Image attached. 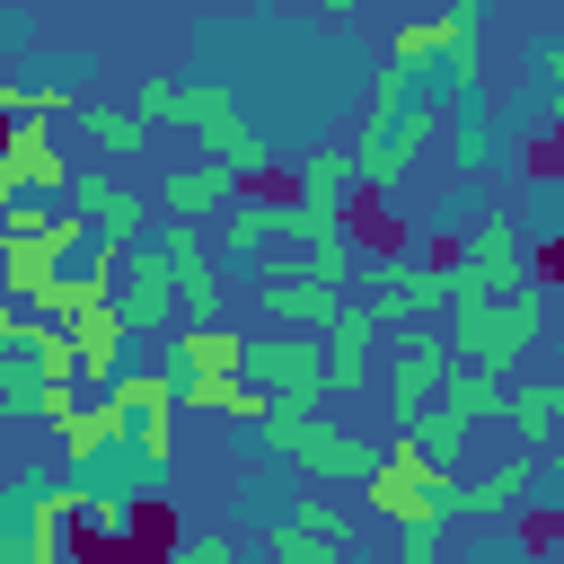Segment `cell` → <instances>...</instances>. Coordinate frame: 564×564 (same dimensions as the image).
Segmentation results:
<instances>
[{"mask_svg": "<svg viewBox=\"0 0 564 564\" xmlns=\"http://www.w3.org/2000/svg\"><path fill=\"white\" fill-rule=\"evenodd\" d=\"M132 115H141V123H185V132L203 141V159H212L220 176H238V185H256V176H273V167H282V159H273V141L238 115L229 79H150V88L132 97Z\"/></svg>", "mask_w": 564, "mask_h": 564, "instance_id": "6da1fadb", "label": "cell"}, {"mask_svg": "<svg viewBox=\"0 0 564 564\" xmlns=\"http://www.w3.org/2000/svg\"><path fill=\"white\" fill-rule=\"evenodd\" d=\"M70 511H79L70 476H18L0 494V564H70V538H62Z\"/></svg>", "mask_w": 564, "mask_h": 564, "instance_id": "7a4b0ae2", "label": "cell"}, {"mask_svg": "<svg viewBox=\"0 0 564 564\" xmlns=\"http://www.w3.org/2000/svg\"><path fill=\"white\" fill-rule=\"evenodd\" d=\"M256 441H264V449H282L308 485H370V467H379V449H370L361 432L317 423V414H264V423H256Z\"/></svg>", "mask_w": 564, "mask_h": 564, "instance_id": "3957f363", "label": "cell"}, {"mask_svg": "<svg viewBox=\"0 0 564 564\" xmlns=\"http://www.w3.org/2000/svg\"><path fill=\"white\" fill-rule=\"evenodd\" d=\"M361 494H370V511H379L388 529H432V538H441V520L458 511V476H432V467L414 458V441H405V432L379 449V467H370V485H361Z\"/></svg>", "mask_w": 564, "mask_h": 564, "instance_id": "277c9868", "label": "cell"}, {"mask_svg": "<svg viewBox=\"0 0 564 564\" xmlns=\"http://www.w3.org/2000/svg\"><path fill=\"white\" fill-rule=\"evenodd\" d=\"M247 388L264 397V414H317L326 397V335H247Z\"/></svg>", "mask_w": 564, "mask_h": 564, "instance_id": "5b68a950", "label": "cell"}, {"mask_svg": "<svg viewBox=\"0 0 564 564\" xmlns=\"http://www.w3.org/2000/svg\"><path fill=\"white\" fill-rule=\"evenodd\" d=\"M167 379H176L185 414H212V405L247 379V335H229V326H185L176 352H167Z\"/></svg>", "mask_w": 564, "mask_h": 564, "instance_id": "8992f818", "label": "cell"}, {"mask_svg": "<svg viewBox=\"0 0 564 564\" xmlns=\"http://www.w3.org/2000/svg\"><path fill=\"white\" fill-rule=\"evenodd\" d=\"M449 264H458V247H441V256H388L370 282V308H379V326H432L441 308H449Z\"/></svg>", "mask_w": 564, "mask_h": 564, "instance_id": "52a82bcc", "label": "cell"}, {"mask_svg": "<svg viewBox=\"0 0 564 564\" xmlns=\"http://www.w3.org/2000/svg\"><path fill=\"white\" fill-rule=\"evenodd\" d=\"M458 273H467L485 300L538 291V282H529V238H520V220H511V212H485V220L458 238Z\"/></svg>", "mask_w": 564, "mask_h": 564, "instance_id": "ba28073f", "label": "cell"}, {"mask_svg": "<svg viewBox=\"0 0 564 564\" xmlns=\"http://www.w3.org/2000/svg\"><path fill=\"white\" fill-rule=\"evenodd\" d=\"M344 546H352V520H344L335 502L291 494V502L264 520V555H273V564H344Z\"/></svg>", "mask_w": 564, "mask_h": 564, "instance_id": "9c48e42d", "label": "cell"}, {"mask_svg": "<svg viewBox=\"0 0 564 564\" xmlns=\"http://www.w3.org/2000/svg\"><path fill=\"white\" fill-rule=\"evenodd\" d=\"M449 370H458L449 335H441V326H405V344L388 352V414H397V423H414V414L449 388Z\"/></svg>", "mask_w": 564, "mask_h": 564, "instance_id": "30bf717a", "label": "cell"}, {"mask_svg": "<svg viewBox=\"0 0 564 564\" xmlns=\"http://www.w3.org/2000/svg\"><path fill=\"white\" fill-rule=\"evenodd\" d=\"M432 123H441V97H423V106H405L397 123L361 132V141H352V185H361V194H388V185L414 167V150L432 141Z\"/></svg>", "mask_w": 564, "mask_h": 564, "instance_id": "8fae6325", "label": "cell"}, {"mask_svg": "<svg viewBox=\"0 0 564 564\" xmlns=\"http://www.w3.org/2000/svg\"><path fill=\"white\" fill-rule=\"evenodd\" d=\"M256 300H264V326H282V335H326L335 317H344V300L326 291V282H308V264L291 273V264H264L256 273Z\"/></svg>", "mask_w": 564, "mask_h": 564, "instance_id": "7c38bea8", "label": "cell"}, {"mask_svg": "<svg viewBox=\"0 0 564 564\" xmlns=\"http://www.w3.org/2000/svg\"><path fill=\"white\" fill-rule=\"evenodd\" d=\"M115 308L132 317V335H159V326L176 317V264H167L150 238L123 256V273H115Z\"/></svg>", "mask_w": 564, "mask_h": 564, "instance_id": "4fadbf2b", "label": "cell"}, {"mask_svg": "<svg viewBox=\"0 0 564 564\" xmlns=\"http://www.w3.org/2000/svg\"><path fill=\"white\" fill-rule=\"evenodd\" d=\"M159 212H167V220H194V229H203L212 212L229 220V212H238V176H220L212 159H185V167L159 176Z\"/></svg>", "mask_w": 564, "mask_h": 564, "instance_id": "5bb4252c", "label": "cell"}, {"mask_svg": "<svg viewBox=\"0 0 564 564\" xmlns=\"http://www.w3.org/2000/svg\"><path fill=\"white\" fill-rule=\"evenodd\" d=\"M379 308L370 300H344V317L326 326V388H361L370 370H379Z\"/></svg>", "mask_w": 564, "mask_h": 564, "instance_id": "9a60e30c", "label": "cell"}, {"mask_svg": "<svg viewBox=\"0 0 564 564\" xmlns=\"http://www.w3.org/2000/svg\"><path fill=\"white\" fill-rule=\"evenodd\" d=\"M70 203H79V220H88L97 238H123V247H141V194H123L115 176H97V167H70Z\"/></svg>", "mask_w": 564, "mask_h": 564, "instance_id": "2e32d148", "label": "cell"}, {"mask_svg": "<svg viewBox=\"0 0 564 564\" xmlns=\"http://www.w3.org/2000/svg\"><path fill=\"white\" fill-rule=\"evenodd\" d=\"M529 494H538V458H529V449L502 458V467H485V476H458V511H485V520L520 511Z\"/></svg>", "mask_w": 564, "mask_h": 564, "instance_id": "e0dca14e", "label": "cell"}, {"mask_svg": "<svg viewBox=\"0 0 564 564\" xmlns=\"http://www.w3.org/2000/svg\"><path fill=\"white\" fill-rule=\"evenodd\" d=\"M397 432L414 441V458H423L432 476H458V458H467V414H449V405L432 397V405H423L414 423H397Z\"/></svg>", "mask_w": 564, "mask_h": 564, "instance_id": "ac0fdd59", "label": "cell"}, {"mask_svg": "<svg viewBox=\"0 0 564 564\" xmlns=\"http://www.w3.org/2000/svg\"><path fill=\"white\" fill-rule=\"evenodd\" d=\"M502 423H511L520 441H555V432H564V379H520V388H502Z\"/></svg>", "mask_w": 564, "mask_h": 564, "instance_id": "d6986e66", "label": "cell"}, {"mask_svg": "<svg viewBox=\"0 0 564 564\" xmlns=\"http://www.w3.org/2000/svg\"><path fill=\"white\" fill-rule=\"evenodd\" d=\"M344 194H352V150H308L291 203H308V212H344Z\"/></svg>", "mask_w": 564, "mask_h": 564, "instance_id": "ffe728a7", "label": "cell"}, {"mask_svg": "<svg viewBox=\"0 0 564 564\" xmlns=\"http://www.w3.org/2000/svg\"><path fill=\"white\" fill-rule=\"evenodd\" d=\"M79 132H88V141H97V150H106V159H132V150H141V132H150V123H141V115H132V106H79Z\"/></svg>", "mask_w": 564, "mask_h": 564, "instance_id": "44dd1931", "label": "cell"}, {"mask_svg": "<svg viewBox=\"0 0 564 564\" xmlns=\"http://www.w3.org/2000/svg\"><path fill=\"white\" fill-rule=\"evenodd\" d=\"M441 405H449V414H467V423H485V414H502V379L458 361V370H449V388H441Z\"/></svg>", "mask_w": 564, "mask_h": 564, "instance_id": "7402d4cb", "label": "cell"}, {"mask_svg": "<svg viewBox=\"0 0 564 564\" xmlns=\"http://www.w3.org/2000/svg\"><path fill=\"white\" fill-rule=\"evenodd\" d=\"M132 520H141L132 494H79V511H70L79 538H132Z\"/></svg>", "mask_w": 564, "mask_h": 564, "instance_id": "603a6c76", "label": "cell"}, {"mask_svg": "<svg viewBox=\"0 0 564 564\" xmlns=\"http://www.w3.org/2000/svg\"><path fill=\"white\" fill-rule=\"evenodd\" d=\"M44 397H53V388H44L26 361H0V423H9V414H35V423H44Z\"/></svg>", "mask_w": 564, "mask_h": 564, "instance_id": "cb8c5ba5", "label": "cell"}, {"mask_svg": "<svg viewBox=\"0 0 564 564\" xmlns=\"http://www.w3.org/2000/svg\"><path fill=\"white\" fill-rule=\"evenodd\" d=\"M176 317H185V326H220V282H212V264H203V273H176Z\"/></svg>", "mask_w": 564, "mask_h": 564, "instance_id": "d4e9b609", "label": "cell"}, {"mask_svg": "<svg viewBox=\"0 0 564 564\" xmlns=\"http://www.w3.org/2000/svg\"><path fill=\"white\" fill-rule=\"evenodd\" d=\"M167 564H238V538H220V529H185Z\"/></svg>", "mask_w": 564, "mask_h": 564, "instance_id": "484cf974", "label": "cell"}, {"mask_svg": "<svg viewBox=\"0 0 564 564\" xmlns=\"http://www.w3.org/2000/svg\"><path fill=\"white\" fill-rule=\"evenodd\" d=\"M397 62H414V70H432V18H414V26H397V44H388Z\"/></svg>", "mask_w": 564, "mask_h": 564, "instance_id": "4316f807", "label": "cell"}, {"mask_svg": "<svg viewBox=\"0 0 564 564\" xmlns=\"http://www.w3.org/2000/svg\"><path fill=\"white\" fill-rule=\"evenodd\" d=\"M397 564H441V538L432 529H397Z\"/></svg>", "mask_w": 564, "mask_h": 564, "instance_id": "83f0119b", "label": "cell"}, {"mask_svg": "<svg viewBox=\"0 0 564 564\" xmlns=\"http://www.w3.org/2000/svg\"><path fill=\"white\" fill-rule=\"evenodd\" d=\"M538 79H546L555 106H564V35H538Z\"/></svg>", "mask_w": 564, "mask_h": 564, "instance_id": "f1b7e54d", "label": "cell"}, {"mask_svg": "<svg viewBox=\"0 0 564 564\" xmlns=\"http://www.w3.org/2000/svg\"><path fill=\"white\" fill-rule=\"evenodd\" d=\"M538 502H546V511H555V520H564V449H555V458H546V467H538Z\"/></svg>", "mask_w": 564, "mask_h": 564, "instance_id": "f546056e", "label": "cell"}, {"mask_svg": "<svg viewBox=\"0 0 564 564\" xmlns=\"http://www.w3.org/2000/svg\"><path fill=\"white\" fill-rule=\"evenodd\" d=\"M9 326H18V300H0V335H9Z\"/></svg>", "mask_w": 564, "mask_h": 564, "instance_id": "4dcf8cb0", "label": "cell"}, {"mask_svg": "<svg viewBox=\"0 0 564 564\" xmlns=\"http://www.w3.org/2000/svg\"><path fill=\"white\" fill-rule=\"evenodd\" d=\"M326 9H335V18H352V9H361V0H326Z\"/></svg>", "mask_w": 564, "mask_h": 564, "instance_id": "1f68e13d", "label": "cell"}, {"mask_svg": "<svg viewBox=\"0 0 564 564\" xmlns=\"http://www.w3.org/2000/svg\"><path fill=\"white\" fill-rule=\"evenodd\" d=\"M449 9H485V0H449Z\"/></svg>", "mask_w": 564, "mask_h": 564, "instance_id": "d6a6232c", "label": "cell"}, {"mask_svg": "<svg viewBox=\"0 0 564 564\" xmlns=\"http://www.w3.org/2000/svg\"><path fill=\"white\" fill-rule=\"evenodd\" d=\"M9 9H18V0H0V18H9Z\"/></svg>", "mask_w": 564, "mask_h": 564, "instance_id": "836d02e7", "label": "cell"}]
</instances>
